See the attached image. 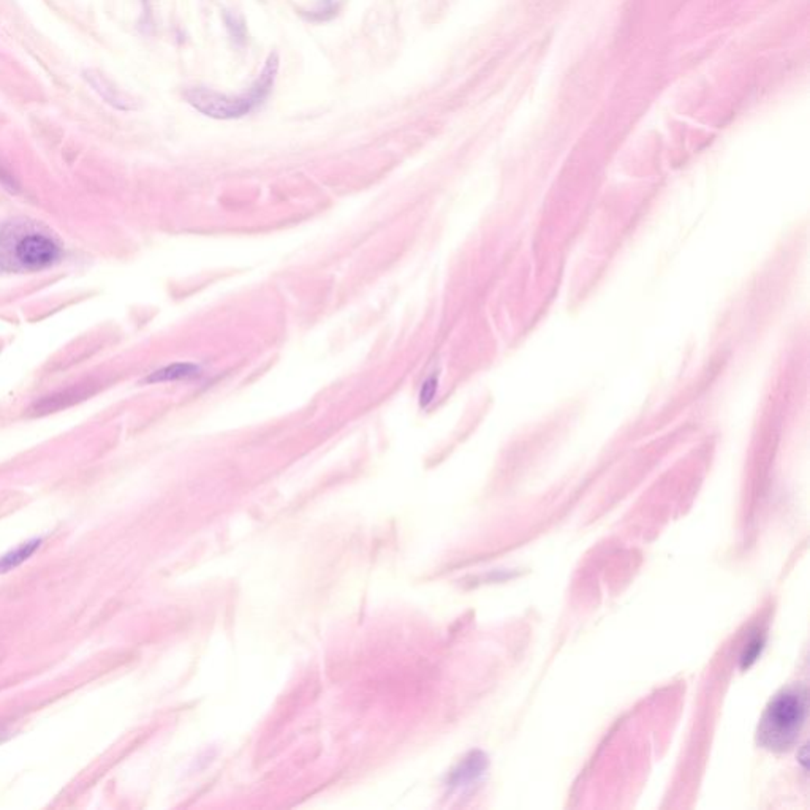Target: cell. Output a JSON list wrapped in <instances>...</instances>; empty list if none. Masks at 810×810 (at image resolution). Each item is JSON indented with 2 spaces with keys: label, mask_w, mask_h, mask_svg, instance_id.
Segmentation results:
<instances>
[{
  "label": "cell",
  "mask_w": 810,
  "mask_h": 810,
  "mask_svg": "<svg viewBox=\"0 0 810 810\" xmlns=\"http://www.w3.org/2000/svg\"><path fill=\"white\" fill-rule=\"evenodd\" d=\"M279 54L271 52L269 58L266 59L265 67L257 81L250 86L249 91L241 96H230L208 87H188L182 96L194 110L211 119H241L257 110L269 97L279 73Z\"/></svg>",
  "instance_id": "6da1fadb"
},
{
  "label": "cell",
  "mask_w": 810,
  "mask_h": 810,
  "mask_svg": "<svg viewBox=\"0 0 810 810\" xmlns=\"http://www.w3.org/2000/svg\"><path fill=\"white\" fill-rule=\"evenodd\" d=\"M200 376V366L192 363H175L165 366L162 369L156 370L154 374H150V376L146 378V382H177V380H188V378H196V377Z\"/></svg>",
  "instance_id": "5b68a950"
},
{
  "label": "cell",
  "mask_w": 810,
  "mask_h": 810,
  "mask_svg": "<svg viewBox=\"0 0 810 810\" xmlns=\"http://www.w3.org/2000/svg\"><path fill=\"white\" fill-rule=\"evenodd\" d=\"M86 396H87V388H85V387H75V388L67 389L64 393L45 397L43 401L37 404L35 410H37V414H50V412H54V410L65 409V407L72 405L75 402L85 399Z\"/></svg>",
  "instance_id": "8992f818"
},
{
  "label": "cell",
  "mask_w": 810,
  "mask_h": 810,
  "mask_svg": "<svg viewBox=\"0 0 810 810\" xmlns=\"http://www.w3.org/2000/svg\"><path fill=\"white\" fill-rule=\"evenodd\" d=\"M83 77L94 87V91L104 98L105 102L116 106L119 110L129 111L137 108V100L130 97L129 94H125L121 89H117L116 86L113 85V81L106 78L104 73L91 68V70H85Z\"/></svg>",
  "instance_id": "277c9868"
},
{
  "label": "cell",
  "mask_w": 810,
  "mask_h": 810,
  "mask_svg": "<svg viewBox=\"0 0 810 810\" xmlns=\"http://www.w3.org/2000/svg\"><path fill=\"white\" fill-rule=\"evenodd\" d=\"M40 545H41V540H33V542H27L24 545H21L18 550L2 556L0 558V573L10 571L23 562H26L27 559H31L33 552L39 550Z\"/></svg>",
  "instance_id": "52a82bcc"
},
{
  "label": "cell",
  "mask_w": 810,
  "mask_h": 810,
  "mask_svg": "<svg viewBox=\"0 0 810 810\" xmlns=\"http://www.w3.org/2000/svg\"><path fill=\"white\" fill-rule=\"evenodd\" d=\"M62 247L50 232L31 222H14L0 227V269L40 271L54 265Z\"/></svg>",
  "instance_id": "7a4b0ae2"
},
{
  "label": "cell",
  "mask_w": 810,
  "mask_h": 810,
  "mask_svg": "<svg viewBox=\"0 0 810 810\" xmlns=\"http://www.w3.org/2000/svg\"><path fill=\"white\" fill-rule=\"evenodd\" d=\"M760 651H761V642H760V640H755V642H751V644L747 646L746 654L742 655V663H744V667H749V665L757 659Z\"/></svg>",
  "instance_id": "9c48e42d"
},
{
  "label": "cell",
  "mask_w": 810,
  "mask_h": 810,
  "mask_svg": "<svg viewBox=\"0 0 810 810\" xmlns=\"http://www.w3.org/2000/svg\"><path fill=\"white\" fill-rule=\"evenodd\" d=\"M437 389H439V380L435 376L429 377L428 380L423 383L422 389H420V405L423 409H426L432 404L435 395H437Z\"/></svg>",
  "instance_id": "ba28073f"
},
{
  "label": "cell",
  "mask_w": 810,
  "mask_h": 810,
  "mask_svg": "<svg viewBox=\"0 0 810 810\" xmlns=\"http://www.w3.org/2000/svg\"><path fill=\"white\" fill-rule=\"evenodd\" d=\"M326 2H330V0H326Z\"/></svg>",
  "instance_id": "30bf717a"
},
{
  "label": "cell",
  "mask_w": 810,
  "mask_h": 810,
  "mask_svg": "<svg viewBox=\"0 0 810 810\" xmlns=\"http://www.w3.org/2000/svg\"><path fill=\"white\" fill-rule=\"evenodd\" d=\"M807 717L803 690H784L769 703L759 726V742L769 751H785L795 744Z\"/></svg>",
  "instance_id": "3957f363"
}]
</instances>
